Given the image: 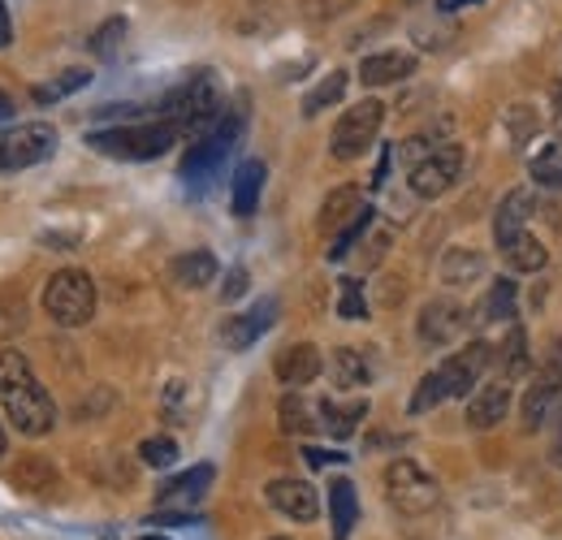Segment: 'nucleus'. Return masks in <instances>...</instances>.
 Returning a JSON list of instances; mask_svg holds the SVG:
<instances>
[{
  "instance_id": "obj_40",
  "label": "nucleus",
  "mask_w": 562,
  "mask_h": 540,
  "mask_svg": "<svg viewBox=\"0 0 562 540\" xmlns=\"http://www.w3.org/2000/svg\"><path fill=\"white\" fill-rule=\"evenodd\" d=\"M541 376H546V381H554V385L562 390V341L550 346V355H546V363H541Z\"/></svg>"
},
{
  "instance_id": "obj_14",
  "label": "nucleus",
  "mask_w": 562,
  "mask_h": 540,
  "mask_svg": "<svg viewBox=\"0 0 562 540\" xmlns=\"http://www.w3.org/2000/svg\"><path fill=\"white\" fill-rule=\"evenodd\" d=\"M269 506L281 510L285 519H294V524H316V515H321V497L307 480H273L269 484Z\"/></svg>"
},
{
  "instance_id": "obj_22",
  "label": "nucleus",
  "mask_w": 562,
  "mask_h": 540,
  "mask_svg": "<svg viewBox=\"0 0 562 540\" xmlns=\"http://www.w3.org/2000/svg\"><path fill=\"white\" fill-rule=\"evenodd\" d=\"M363 207H368V203H363V195H359L355 187H338V191L325 200V207H321V229H325V234H338L342 225H351Z\"/></svg>"
},
{
  "instance_id": "obj_20",
  "label": "nucleus",
  "mask_w": 562,
  "mask_h": 540,
  "mask_svg": "<svg viewBox=\"0 0 562 540\" xmlns=\"http://www.w3.org/2000/svg\"><path fill=\"white\" fill-rule=\"evenodd\" d=\"M329 519H334V540H351L355 519H359V493L351 480L329 484Z\"/></svg>"
},
{
  "instance_id": "obj_26",
  "label": "nucleus",
  "mask_w": 562,
  "mask_h": 540,
  "mask_svg": "<svg viewBox=\"0 0 562 540\" xmlns=\"http://www.w3.org/2000/svg\"><path fill=\"white\" fill-rule=\"evenodd\" d=\"M559 394L562 390L554 385V381H546V376L524 394V428H528V432H537V428L550 419V410H554V403H559Z\"/></svg>"
},
{
  "instance_id": "obj_8",
  "label": "nucleus",
  "mask_w": 562,
  "mask_h": 540,
  "mask_svg": "<svg viewBox=\"0 0 562 540\" xmlns=\"http://www.w3.org/2000/svg\"><path fill=\"white\" fill-rule=\"evenodd\" d=\"M463 178V147L459 143H446V147H437L432 156H424L420 165H412V191L420 195V200H437V195H446L454 182Z\"/></svg>"
},
{
  "instance_id": "obj_36",
  "label": "nucleus",
  "mask_w": 562,
  "mask_h": 540,
  "mask_svg": "<svg viewBox=\"0 0 562 540\" xmlns=\"http://www.w3.org/2000/svg\"><path fill=\"white\" fill-rule=\"evenodd\" d=\"M368 225H372V207H363V212L355 216L351 225H342V229L334 234V247H329V260H342V256L351 251L355 243H359V238L368 234Z\"/></svg>"
},
{
  "instance_id": "obj_16",
  "label": "nucleus",
  "mask_w": 562,
  "mask_h": 540,
  "mask_svg": "<svg viewBox=\"0 0 562 540\" xmlns=\"http://www.w3.org/2000/svg\"><path fill=\"white\" fill-rule=\"evenodd\" d=\"M412 69H416V57H412V53H372V57H363V66H359V82H363V87H390V82L412 78Z\"/></svg>"
},
{
  "instance_id": "obj_12",
  "label": "nucleus",
  "mask_w": 562,
  "mask_h": 540,
  "mask_svg": "<svg viewBox=\"0 0 562 540\" xmlns=\"http://www.w3.org/2000/svg\"><path fill=\"white\" fill-rule=\"evenodd\" d=\"M468 329V312L454 299H432L420 312V341L424 346H446Z\"/></svg>"
},
{
  "instance_id": "obj_32",
  "label": "nucleus",
  "mask_w": 562,
  "mask_h": 540,
  "mask_svg": "<svg viewBox=\"0 0 562 540\" xmlns=\"http://www.w3.org/2000/svg\"><path fill=\"white\" fill-rule=\"evenodd\" d=\"M532 178H537L546 191H562V143H546V147L532 156Z\"/></svg>"
},
{
  "instance_id": "obj_33",
  "label": "nucleus",
  "mask_w": 562,
  "mask_h": 540,
  "mask_svg": "<svg viewBox=\"0 0 562 540\" xmlns=\"http://www.w3.org/2000/svg\"><path fill=\"white\" fill-rule=\"evenodd\" d=\"M446 398H450V385H446V376H441V368H437V372H428L420 385H416V394H412V415H424V410L441 406Z\"/></svg>"
},
{
  "instance_id": "obj_3",
  "label": "nucleus",
  "mask_w": 562,
  "mask_h": 540,
  "mask_svg": "<svg viewBox=\"0 0 562 540\" xmlns=\"http://www.w3.org/2000/svg\"><path fill=\"white\" fill-rule=\"evenodd\" d=\"M44 312L48 320H57L61 329H82L95 316V281L82 269L57 272L44 285Z\"/></svg>"
},
{
  "instance_id": "obj_2",
  "label": "nucleus",
  "mask_w": 562,
  "mask_h": 540,
  "mask_svg": "<svg viewBox=\"0 0 562 540\" xmlns=\"http://www.w3.org/2000/svg\"><path fill=\"white\" fill-rule=\"evenodd\" d=\"M178 135H182V122H173V117L126 122V126H113V131H91L87 147H95L100 156H113V160H156L178 143Z\"/></svg>"
},
{
  "instance_id": "obj_31",
  "label": "nucleus",
  "mask_w": 562,
  "mask_h": 540,
  "mask_svg": "<svg viewBox=\"0 0 562 540\" xmlns=\"http://www.w3.org/2000/svg\"><path fill=\"white\" fill-rule=\"evenodd\" d=\"M363 381H368V363H363V355L351 350V346L334 350V385H338V390H355V385H363Z\"/></svg>"
},
{
  "instance_id": "obj_44",
  "label": "nucleus",
  "mask_w": 562,
  "mask_h": 540,
  "mask_svg": "<svg viewBox=\"0 0 562 540\" xmlns=\"http://www.w3.org/2000/svg\"><path fill=\"white\" fill-rule=\"evenodd\" d=\"M554 463L562 468V415H559V437H554Z\"/></svg>"
},
{
  "instance_id": "obj_35",
  "label": "nucleus",
  "mask_w": 562,
  "mask_h": 540,
  "mask_svg": "<svg viewBox=\"0 0 562 540\" xmlns=\"http://www.w3.org/2000/svg\"><path fill=\"white\" fill-rule=\"evenodd\" d=\"M278 410H281V428H285V432H312V428H321V419H312V406L303 403L299 394H285Z\"/></svg>"
},
{
  "instance_id": "obj_45",
  "label": "nucleus",
  "mask_w": 562,
  "mask_h": 540,
  "mask_svg": "<svg viewBox=\"0 0 562 540\" xmlns=\"http://www.w3.org/2000/svg\"><path fill=\"white\" fill-rule=\"evenodd\" d=\"M554 109H559V126H562V82H559V91H554Z\"/></svg>"
},
{
  "instance_id": "obj_24",
  "label": "nucleus",
  "mask_w": 562,
  "mask_h": 540,
  "mask_svg": "<svg viewBox=\"0 0 562 540\" xmlns=\"http://www.w3.org/2000/svg\"><path fill=\"white\" fill-rule=\"evenodd\" d=\"M57 480H61V475H57V468H53L48 459H22V463L9 472V484H13L18 493H31V497H44Z\"/></svg>"
},
{
  "instance_id": "obj_9",
  "label": "nucleus",
  "mask_w": 562,
  "mask_h": 540,
  "mask_svg": "<svg viewBox=\"0 0 562 540\" xmlns=\"http://www.w3.org/2000/svg\"><path fill=\"white\" fill-rule=\"evenodd\" d=\"M212 475H216L212 472V463H195L191 472L165 480V484H160V493H156V506H160V510H169V515H187V519H191V506L209 493Z\"/></svg>"
},
{
  "instance_id": "obj_29",
  "label": "nucleus",
  "mask_w": 562,
  "mask_h": 540,
  "mask_svg": "<svg viewBox=\"0 0 562 540\" xmlns=\"http://www.w3.org/2000/svg\"><path fill=\"white\" fill-rule=\"evenodd\" d=\"M476 277H485V256H476V251H450L441 260V281L446 285H472Z\"/></svg>"
},
{
  "instance_id": "obj_38",
  "label": "nucleus",
  "mask_w": 562,
  "mask_h": 540,
  "mask_svg": "<svg viewBox=\"0 0 562 540\" xmlns=\"http://www.w3.org/2000/svg\"><path fill=\"white\" fill-rule=\"evenodd\" d=\"M338 316H342V320H363V316H368V303H363L359 277H342V299H338Z\"/></svg>"
},
{
  "instance_id": "obj_4",
  "label": "nucleus",
  "mask_w": 562,
  "mask_h": 540,
  "mask_svg": "<svg viewBox=\"0 0 562 540\" xmlns=\"http://www.w3.org/2000/svg\"><path fill=\"white\" fill-rule=\"evenodd\" d=\"M381 122H385V104L381 100H359L351 104L342 117H338V126H334V138H329V151H334V160H359L376 135H381Z\"/></svg>"
},
{
  "instance_id": "obj_13",
  "label": "nucleus",
  "mask_w": 562,
  "mask_h": 540,
  "mask_svg": "<svg viewBox=\"0 0 562 540\" xmlns=\"http://www.w3.org/2000/svg\"><path fill=\"white\" fill-rule=\"evenodd\" d=\"M321 368H325V359H321V350L312 346V341H294V346H281L278 359H273V372H278L281 385H290V390H303V385H312L316 376H321Z\"/></svg>"
},
{
  "instance_id": "obj_37",
  "label": "nucleus",
  "mask_w": 562,
  "mask_h": 540,
  "mask_svg": "<svg viewBox=\"0 0 562 540\" xmlns=\"http://www.w3.org/2000/svg\"><path fill=\"white\" fill-rule=\"evenodd\" d=\"M143 463L147 468H173L178 463V446H173V437H147L139 446Z\"/></svg>"
},
{
  "instance_id": "obj_41",
  "label": "nucleus",
  "mask_w": 562,
  "mask_h": 540,
  "mask_svg": "<svg viewBox=\"0 0 562 540\" xmlns=\"http://www.w3.org/2000/svg\"><path fill=\"white\" fill-rule=\"evenodd\" d=\"M243 294H247V269H229V281L221 285V299L234 303V299H243Z\"/></svg>"
},
{
  "instance_id": "obj_25",
  "label": "nucleus",
  "mask_w": 562,
  "mask_h": 540,
  "mask_svg": "<svg viewBox=\"0 0 562 540\" xmlns=\"http://www.w3.org/2000/svg\"><path fill=\"white\" fill-rule=\"evenodd\" d=\"M347 95V69H329L307 95H303V117H321L325 109H334Z\"/></svg>"
},
{
  "instance_id": "obj_19",
  "label": "nucleus",
  "mask_w": 562,
  "mask_h": 540,
  "mask_svg": "<svg viewBox=\"0 0 562 540\" xmlns=\"http://www.w3.org/2000/svg\"><path fill=\"white\" fill-rule=\"evenodd\" d=\"M532 216V191H510L502 207H497V216H493V238H497V247L502 243H510L515 234H524V221Z\"/></svg>"
},
{
  "instance_id": "obj_43",
  "label": "nucleus",
  "mask_w": 562,
  "mask_h": 540,
  "mask_svg": "<svg viewBox=\"0 0 562 540\" xmlns=\"http://www.w3.org/2000/svg\"><path fill=\"white\" fill-rule=\"evenodd\" d=\"M4 117H13V100L0 91V122H4Z\"/></svg>"
},
{
  "instance_id": "obj_11",
  "label": "nucleus",
  "mask_w": 562,
  "mask_h": 540,
  "mask_svg": "<svg viewBox=\"0 0 562 540\" xmlns=\"http://www.w3.org/2000/svg\"><path fill=\"white\" fill-rule=\"evenodd\" d=\"M273 320H278V299H260L251 312H238V316L225 320L221 341H225L229 350H247V346H256V341L273 329Z\"/></svg>"
},
{
  "instance_id": "obj_34",
  "label": "nucleus",
  "mask_w": 562,
  "mask_h": 540,
  "mask_svg": "<svg viewBox=\"0 0 562 540\" xmlns=\"http://www.w3.org/2000/svg\"><path fill=\"white\" fill-rule=\"evenodd\" d=\"M126 31H131V26H126V18H109V22L91 35V53H95L100 61H113V57H117V48H122V40H126Z\"/></svg>"
},
{
  "instance_id": "obj_7",
  "label": "nucleus",
  "mask_w": 562,
  "mask_h": 540,
  "mask_svg": "<svg viewBox=\"0 0 562 540\" xmlns=\"http://www.w3.org/2000/svg\"><path fill=\"white\" fill-rule=\"evenodd\" d=\"M238 135H243V117H221L209 135H200L191 143V151L182 160V178L200 182V178H209L212 169H221V160L229 156V147L238 143Z\"/></svg>"
},
{
  "instance_id": "obj_18",
  "label": "nucleus",
  "mask_w": 562,
  "mask_h": 540,
  "mask_svg": "<svg viewBox=\"0 0 562 540\" xmlns=\"http://www.w3.org/2000/svg\"><path fill=\"white\" fill-rule=\"evenodd\" d=\"M169 277L182 290H204V285H212V277H221V265H216L212 251H187V256H178L169 265Z\"/></svg>"
},
{
  "instance_id": "obj_39",
  "label": "nucleus",
  "mask_w": 562,
  "mask_h": 540,
  "mask_svg": "<svg viewBox=\"0 0 562 540\" xmlns=\"http://www.w3.org/2000/svg\"><path fill=\"white\" fill-rule=\"evenodd\" d=\"M355 0H299V9L307 13V18H316V22H329V18H342L347 9H351Z\"/></svg>"
},
{
  "instance_id": "obj_5",
  "label": "nucleus",
  "mask_w": 562,
  "mask_h": 540,
  "mask_svg": "<svg viewBox=\"0 0 562 540\" xmlns=\"http://www.w3.org/2000/svg\"><path fill=\"white\" fill-rule=\"evenodd\" d=\"M57 151V131L44 122H26L0 135V173H18L31 165H44Z\"/></svg>"
},
{
  "instance_id": "obj_28",
  "label": "nucleus",
  "mask_w": 562,
  "mask_h": 540,
  "mask_svg": "<svg viewBox=\"0 0 562 540\" xmlns=\"http://www.w3.org/2000/svg\"><path fill=\"white\" fill-rule=\"evenodd\" d=\"M497 368H502V381L510 385L515 376H524L528 372V334L519 329V325H510V334L502 341V350H497Z\"/></svg>"
},
{
  "instance_id": "obj_10",
  "label": "nucleus",
  "mask_w": 562,
  "mask_h": 540,
  "mask_svg": "<svg viewBox=\"0 0 562 540\" xmlns=\"http://www.w3.org/2000/svg\"><path fill=\"white\" fill-rule=\"evenodd\" d=\"M490 359H493L490 341H472V346H463L459 355H450V359L441 363V376H446V385H450V398L472 394V385L485 376Z\"/></svg>"
},
{
  "instance_id": "obj_15",
  "label": "nucleus",
  "mask_w": 562,
  "mask_h": 540,
  "mask_svg": "<svg viewBox=\"0 0 562 540\" xmlns=\"http://www.w3.org/2000/svg\"><path fill=\"white\" fill-rule=\"evenodd\" d=\"M506 410H510V385L490 381V385H481V390L472 394V403H468V428L490 432V428H497V424L506 419Z\"/></svg>"
},
{
  "instance_id": "obj_17",
  "label": "nucleus",
  "mask_w": 562,
  "mask_h": 540,
  "mask_svg": "<svg viewBox=\"0 0 562 540\" xmlns=\"http://www.w3.org/2000/svg\"><path fill=\"white\" fill-rule=\"evenodd\" d=\"M265 160H243L238 173H234V187H229V203L238 216H251L260 207V195H265Z\"/></svg>"
},
{
  "instance_id": "obj_46",
  "label": "nucleus",
  "mask_w": 562,
  "mask_h": 540,
  "mask_svg": "<svg viewBox=\"0 0 562 540\" xmlns=\"http://www.w3.org/2000/svg\"><path fill=\"white\" fill-rule=\"evenodd\" d=\"M4 450H9V441H4V428H0V454H4Z\"/></svg>"
},
{
  "instance_id": "obj_1",
  "label": "nucleus",
  "mask_w": 562,
  "mask_h": 540,
  "mask_svg": "<svg viewBox=\"0 0 562 540\" xmlns=\"http://www.w3.org/2000/svg\"><path fill=\"white\" fill-rule=\"evenodd\" d=\"M0 403L22 437H48L57 428V403L35 381L22 350H0Z\"/></svg>"
},
{
  "instance_id": "obj_23",
  "label": "nucleus",
  "mask_w": 562,
  "mask_h": 540,
  "mask_svg": "<svg viewBox=\"0 0 562 540\" xmlns=\"http://www.w3.org/2000/svg\"><path fill=\"white\" fill-rule=\"evenodd\" d=\"M363 415H368V403H363V398H355V403H334V398H325V403H321V428H325L329 437L347 441L355 428H359Z\"/></svg>"
},
{
  "instance_id": "obj_27",
  "label": "nucleus",
  "mask_w": 562,
  "mask_h": 540,
  "mask_svg": "<svg viewBox=\"0 0 562 540\" xmlns=\"http://www.w3.org/2000/svg\"><path fill=\"white\" fill-rule=\"evenodd\" d=\"M87 82H91V69H61L57 78L35 82V87H31V100H35V104H57V100L74 95V91L87 87Z\"/></svg>"
},
{
  "instance_id": "obj_47",
  "label": "nucleus",
  "mask_w": 562,
  "mask_h": 540,
  "mask_svg": "<svg viewBox=\"0 0 562 540\" xmlns=\"http://www.w3.org/2000/svg\"><path fill=\"white\" fill-rule=\"evenodd\" d=\"M139 540H165V537H139Z\"/></svg>"
},
{
  "instance_id": "obj_6",
  "label": "nucleus",
  "mask_w": 562,
  "mask_h": 540,
  "mask_svg": "<svg viewBox=\"0 0 562 540\" xmlns=\"http://www.w3.org/2000/svg\"><path fill=\"white\" fill-rule=\"evenodd\" d=\"M385 493H390V502H394L403 515H424V510H432L437 497H441L437 480L424 472V468H416L412 459H398V463L385 468Z\"/></svg>"
},
{
  "instance_id": "obj_21",
  "label": "nucleus",
  "mask_w": 562,
  "mask_h": 540,
  "mask_svg": "<svg viewBox=\"0 0 562 540\" xmlns=\"http://www.w3.org/2000/svg\"><path fill=\"white\" fill-rule=\"evenodd\" d=\"M502 256H506V265L515 272H541L550 265V251H546V243L537 238V234H515L510 243H502Z\"/></svg>"
},
{
  "instance_id": "obj_42",
  "label": "nucleus",
  "mask_w": 562,
  "mask_h": 540,
  "mask_svg": "<svg viewBox=\"0 0 562 540\" xmlns=\"http://www.w3.org/2000/svg\"><path fill=\"white\" fill-rule=\"evenodd\" d=\"M9 44H13V22H9V9L0 0V48H9Z\"/></svg>"
},
{
  "instance_id": "obj_48",
  "label": "nucleus",
  "mask_w": 562,
  "mask_h": 540,
  "mask_svg": "<svg viewBox=\"0 0 562 540\" xmlns=\"http://www.w3.org/2000/svg\"><path fill=\"white\" fill-rule=\"evenodd\" d=\"M273 540H285V537H273Z\"/></svg>"
},
{
  "instance_id": "obj_30",
  "label": "nucleus",
  "mask_w": 562,
  "mask_h": 540,
  "mask_svg": "<svg viewBox=\"0 0 562 540\" xmlns=\"http://www.w3.org/2000/svg\"><path fill=\"white\" fill-rule=\"evenodd\" d=\"M515 281L510 277H497L490 290V299H485V307H481V320H490V325H506V320H515Z\"/></svg>"
}]
</instances>
